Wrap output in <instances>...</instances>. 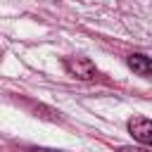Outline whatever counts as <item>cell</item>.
Here are the masks:
<instances>
[{
    "mask_svg": "<svg viewBox=\"0 0 152 152\" xmlns=\"http://www.w3.org/2000/svg\"><path fill=\"white\" fill-rule=\"evenodd\" d=\"M64 69L74 78H81V81H90V78L97 76V66L88 57H66L64 59Z\"/></svg>",
    "mask_w": 152,
    "mask_h": 152,
    "instance_id": "6da1fadb",
    "label": "cell"
},
{
    "mask_svg": "<svg viewBox=\"0 0 152 152\" xmlns=\"http://www.w3.org/2000/svg\"><path fill=\"white\" fill-rule=\"evenodd\" d=\"M128 131H131L133 138H135L138 142H142L145 147L152 142V124H150V119H145V116L131 119V121H128Z\"/></svg>",
    "mask_w": 152,
    "mask_h": 152,
    "instance_id": "7a4b0ae2",
    "label": "cell"
},
{
    "mask_svg": "<svg viewBox=\"0 0 152 152\" xmlns=\"http://www.w3.org/2000/svg\"><path fill=\"white\" fill-rule=\"evenodd\" d=\"M128 66H131L138 76H142V78H150V74H152L150 57H145V55H131V57H128Z\"/></svg>",
    "mask_w": 152,
    "mask_h": 152,
    "instance_id": "3957f363",
    "label": "cell"
},
{
    "mask_svg": "<svg viewBox=\"0 0 152 152\" xmlns=\"http://www.w3.org/2000/svg\"><path fill=\"white\" fill-rule=\"evenodd\" d=\"M119 152H147V147H121Z\"/></svg>",
    "mask_w": 152,
    "mask_h": 152,
    "instance_id": "277c9868",
    "label": "cell"
},
{
    "mask_svg": "<svg viewBox=\"0 0 152 152\" xmlns=\"http://www.w3.org/2000/svg\"><path fill=\"white\" fill-rule=\"evenodd\" d=\"M31 152H62V150H43V147H36V150H31Z\"/></svg>",
    "mask_w": 152,
    "mask_h": 152,
    "instance_id": "5b68a950",
    "label": "cell"
}]
</instances>
